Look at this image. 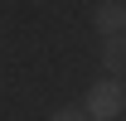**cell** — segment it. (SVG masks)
<instances>
[{
    "mask_svg": "<svg viewBox=\"0 0 126 121\" xmlns=\"http://www.w3.org/2000/svg\"><path fill=\"white\" fill-rule=\"evenodd\" d=\"M102 68L107 77H126V39H102Z\"/></svg>",
    "mask_w": 126,
    "mask_h": 121,
    "instance_id": "3957f363",
    "label": "cell"
},
{
    "mask_svg": "<svg viewBox=\"0 0 126 121\" xmlns=\"http://www.w3.org/2000/svg\"><path fill=\"white\" fill-rule=\"evenodd\" d=\"M82 111L92 121H121V111H126V82L121 77H97L92 87H87V97H82Z\"/></svg>",
    "mask_w": 126,
    "mask_h": 121,
    "instance_id": "6da1fadb",
    "label": "cell"
},
{
    "mask_svg": "<svg viewBox=\"0 0 126 121\" xmlns=\"http://www.w3.org/2000/svg\"><path fill=\"white\" fill-rule=\"evenodd\" d=\"M48 121H92V116H87L82 106H58V111H53Z\"/></svg>",
    "mask_w": 126,
    "mask_h": 121,
    "instance_id": "277c9868",
    "label": "cell"
},
{
    "mask_svg": "<svg viewBox=\"0 0 126 121\" xmlns=\"http://www.w3.org/2000/svg\"><path fill=\"white\" fill-rule=\"evenodd\" d=\"M92 24L102 39H126V0H102L92 10Z\"/></svg>",
    "mask_w": 126,
    "mask_h": 121,
    "instance_id": "7a4b0ae2",
    "label": "cell"
}]
</instances>
